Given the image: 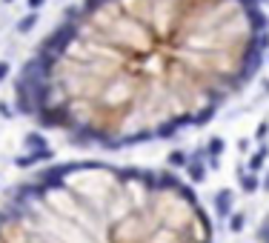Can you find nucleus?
Here are the masks:
<instances>
[{
  "mask_svg": "<svg viewBox=\"0 0 269 243\" xmlns=\"http://www.w3.org/2000/svg\"><path fill=\"white\" fill-rule=\"evenodd\" d=\"M0 243H212L201 200L166 172L60 163L0 203Z\"/></svg>",
  "mask_w": 269,
  "mask_h": 243,
  "instance_id": "nucleus-2",
  "label": "nucleus"
},
{
  "mask_svg": "<svg viewBox=\"0 0 269 243\" xmlns=\"http://www.w3.org/2000/svg\"><path fill=\"white\" fill-rule=\"evenodd\" d=\"M263 243H269V221H266V229H263Z\"/></svg>",
  "mask_w": 269,
  "mask_h": 243,
  "instance_id": "nucleus-3",
  "label": "nucleus"
},
{
  "mask_svg": "<svg viewBox=\"0 0 269 243\" xmlns=\"http://www.w3.org/2000/svg\"><path fill=\"white\" fill-rule=\"evenodd\" d=\"M263 46L258 0H83L26 60L17 98L80 143L158 140L212 117Z\"/></svg>",
  "mask_w": 269,
  "mask_h": 243,
  "instance_id": "nucleus-1",
  "label": "nucleus"
}]
</instances>
